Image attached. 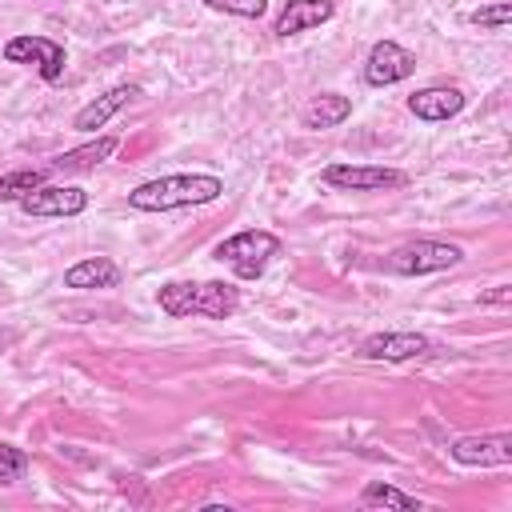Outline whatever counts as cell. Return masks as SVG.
<instances>
[{
	"mask_svg": "<svg viewBox=\"0 0 512 512\" xmlns=\"http://www.w3.org/2000/svg\"><path fill=\"white\" fill-rule=\"evenodd\" d=\"M224 196V180L212 172H176V176H156L144 180L128 192V204L136 212H172L188 204H212Z\"/></svg>",
	"mask_w": 512,
	"mask_h": 512,
	"instance_id": "cell-1",
	"label": "cell"
},
{
	"mask_svg": "<svg viewBox=\"0 0 512 512\" xmlns=\"http://www.w3.org/2000/svg\"><path fill=\"white\" fill-rule=\"evenodd\" d=\"M156 304H160V312L172 316V320H184V316L228 320V316L236 312V304H240V292H236V284H228V280H204V284L172 280V284H160Z\"/></svg>",
	"mask_w": 512,
	"mask_h": 512,
	"instance_id": "cell-2",
	"label": "cell"
},
{
	"mask_svg": "<svg viewBox=\"0 0 512 512\" xmlns=\"http://www.w3.org/2000/svg\"><path fill=\"white\" fill-rule=\"evenodd\" d=\"M272 256H280V236L276 232H264V228H244L228 240L216 244V260L232 264V272L240 280H256L264 276V268L272 264Z\"/></svg>",
	"mask_w": 512,
	"mask_h": 512,
	"instance_id": "cell-3",
	"label": "cell"
},
{
	"mask_svg": "<svg viewBox=\"0 0 512 512\" xmlns=\"http://www.w3.org/2000/svg\"><path fill=\"white\" fill-rule=\"evenodd\" d=\"M460 256L464 252L444 240H408L384 256V268L392 276H428V272H444V268L460 264Z\"/></svg>",
	"mask_w": 512,
	"mask_h": 512,
	"instance_id": "cell-4",
	"label": "cell"
},
{
	"mask_svg": "<svg viewBox=\"0 0 512 512\" xmlns=\"http://www.w3.org/2000/svg\"><path fill=\"white\" fill-rule=\"evenodd\" d=\"M320 180L340 192H384V188L408 184V176L400 168H380V164H328L320 172Z\"/></svg>",
	"mask_w": 512,
	"mask_h": 512,
	"instance_id": "cell-5",
	"label": "cell"
},
{
	"mask_svg": "<svg viewBox=\"0 0 512 512\" xmlns=\"http://www.w3.org/2000/svg\"><path fill=\"white\" fill-rule=\"evenodd\" d=\"M4 60L32 64L40 72V80H48V84H56L64 76V44H56L48 36H12L4 44Z\"/></svg>",
	"mask_w": 512,
	"mask_h": 512,
	"instance_id": "cell-6",
	"label": "cell"
},
{
	"mask_svg": "<svg viewBox=\"0 0 512 512\" xmlns=\"http://www.w3.org/2000/svg\"><path fill=\"white\" fill-rule=\"evenodd\" d=\"M412 72H416V56H412L404 44H396V40H376L372 52H368V60H364V80H368L372 88L400 84V80H408Z\"/></svg>",
	"mask_w": 512,
	"mask_h": 512,
	"instance_id": "cell-7",
	"label": "cell"
},
{
	"mask_svg": "<svg viewBox=\"0 0 512 512\" xmlns=\"http://www.w3.org/2000/svg\"><path fill=\"white\" fill-rule=\"evenodd\" d=\"M16 204L24 216H80L88 208V192L76 184H40Z\"/></svg>",
	"mask_w": 512,
	"mask_h": 512,
	"instance_id": "cell-8",
	"label": "cell"
},
{
	"mask_svg": "<svg viewBox=\"0 0 512 512\" xmlns=\"http://www.w3.org/2000/svg\"><path fill=\"white\" fill-rule=\"evenodd\" d=\"M452 460L464 468H496V464H512V436L508 432H492V436H460L452 440Z\"/></svg>",
	"mask_w": 512,
	"mask_h": 512,
	"instance_id": "cell-9",
	"label": "cell"
},
{
	"mask_svg": "<svg viewBox=\"0 0 512 512\" xmlns=\"http://www.w3.org/2000/svg\"><path fill=\"white\" fill-rule=\"evenodd\" d=\"M428 352H432V340L424 332H376L360 344L364 360H388V364L416 360V356H428Z\"/></svg>",
	"mask_w": 512,
	"mask_h": 512,
	"instance_id": "cell-10",
	"label": "cell"
},
{
	"mask_svg": "<svg viewBox=\"0 0 512 512\" xmlns=\"http://www.w3.org/2000/svg\"><path fill=\"white\" fill-rule=\"evenodd\" d=\"M460 108H464V92L452 88V84H432V88H420V92L408 96V112L416 120H428V124L452 120Z\"/></svg>",
	"mask_w": 512,
	"mask_h": 512,
	"instance_id": "cell-11",
	"label": "cell"
},
{
	"mask_svg": "<svg viewBox=\"0 0 512 512\" xmlns=\"http://www.w3.org/2000/svg\"><path fill=\"white\" fill-rule=\"evenodd\" d=\"M136 96H140L136 84H116V88H108L104 96H96L92 104H84V108L72 116V128H76V132H96V128H104L124 104H132Z\"/></svg>",
	"mask_w": 512,
	"mask_h": 512,
	"instance_id": "cell-12",
	"label": "cell"
},
{
	"mask_svg": "<svg viewBox=\"0 0 512 512\" xmlns=\"http://www.w3.org/2000/svg\"><path fill=\"white\" fill-rule=\"evenodd\" d=\"M336 16V4L332 0H288L284 12L276 16V36H296V32H308V28H320L324 20Z\"/></svg>",
	"mask_w": 512,
	"mask_h": 512,
	"instance_id": "cell-13",
	"label": "cell"
},
{
	"mask_svg": "<svg viewBox=\"0 0 512 512\" xmlns=\"http://www.w3.org/2000/svg\"><path fill=\"white\" fill-rule=\"evenodd\" d=\"M116 136H96V140H88V144H80V148H68V152H60V156H52L48 160V168L52 172H84V168H96L100 160H108L112 152H116Z\"/></svg>",
	"mask_w": 512,
	"mask_h": 512,
	"instance_id": "cell-14",
	"label": "cell"
},
{
	"mask_svg": "<svg viewBox=\"0 0 512 512\" xmlns=\"http://www.w3.org/2000/svg\"><path fill=\"white\" fill-rule=\"evenodd\" d=\"M120 280V268L108 260V256H88V260H76L68 272H64V288H116Z\"/></svg>",
	"mask_w": 512,
	"mask_h": 512,
	"instance_id": "cell-15",
	"label": "cell"
},
{
	"mask_svg": "<svg viewBox=\"0 0 512 512\" xmlns=\"http://www.w3.org/2000/svg\"><path fill=\"white\" fill-rule=\"evenodd\" d=\"M348 116H352V100H348V96H340V92H320V96L304 108V128L324 132V128L344 124Z\"/></svg>",
	"mask_w": 512,
	"mask_h": 512,
	"instance_id": "cell-16",
	"label": "cell"
},
{
	"mask_svg": "<svg viewBox=\"0 0 512 512\" xmlns=\"http://www.w3.org/2000/svg\"><path fill=\"white\" fill-rule=\"evenodd\" d=\"M48 176H52L48 164H44V168H16V172H4V176H0V204H16V200L28 196L32 188L48 184Z\"/></svg>",
	"mask_w": 512,
	"mask_h": 512,
	"instance_id": "cell-17",
	"label": "cell"
},
{
	"mask_svg": "<svg viewBox=\"0 0 512 512\" xmlns=\"http://www.w3.org/2000/svg\"><path fill=\"white\" fill-rule=\"evenodd\" d=\"M360 504H364V508H400V512H420V500H416V496H408V492H400V488H392V484H384V480H372V484L360 492Z\"/></svg>",
	"mask_w": 512,
	"mask_h": 512,
	"instance_id": "cell-18",
	"label": "cell"
},
{
	"mask_svg": "<svg viewBox=\"0 0 512 512\" xmlns=\"http://www.w3.org/2000/svg\"><path fill=\"white\" fill-rule=\"evenodd\" d=\"M28 472V452L16 444H0V484H16Z\"/></svg>",
	"mask_w": 512,
	"mask_h": 512,
	"instance_id": "cell-19",
	"label": "cell"
},
{
	"mask_svg": "<svg viewBox=\"0 0 512 512\" xmlns=\"http://www.w3.org/2000/svg\"><path fill=\"white\" fill-rule=\"evenodd\" d=\"M204 4L228 16H244V20H260L268 12V0H204Z\"/></svg>",
	"mask_w": 512,
	"mask_h": 512,
	"instance_id": "cell-20",
	"label": "cell"
},
{
	"mask_svg": "<svg viewBox=\"0 0 512 512\" xmlns=\"http://www.w3.org/2000/svg\"><path fill=\"white\" fill-rule=\"evenodd\" d=\"M512 20V4L508 0H500V4H488V8H476L472 12V24L476 28H504Z\"/></svg>",
	"mask_w": 512,
	"mask_h": 512,
	"instance_id": "cell-21",
	"label": "cell"
},
{
	"mask_svg": "<svg viewBox=\"0 0 512 512\" xmlns=\"http://www.w3.org/2000/svg\"><path fill=\"white\" fill-rule=\"evenodd\" d=\"M512 300V288L508 284H496L492 292H480V304H508Z\"/></svg>",
	"mask_w": 512,
	"mask_h": 512,
	"instance_id": "cell-22",
	"label": "cell"
}]
</instances>
